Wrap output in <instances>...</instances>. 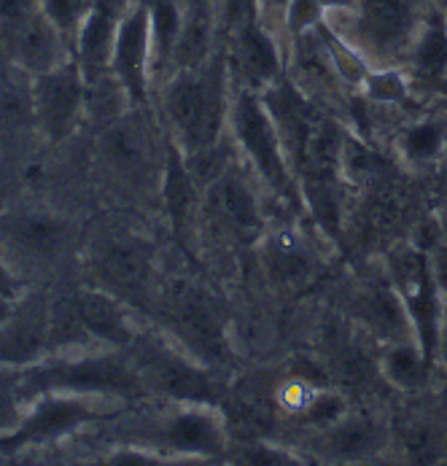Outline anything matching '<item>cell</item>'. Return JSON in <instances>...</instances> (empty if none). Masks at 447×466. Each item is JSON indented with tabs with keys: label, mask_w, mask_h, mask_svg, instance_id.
<instances>
[{
	"label": "cell",
	"mask_w": 447,
	"mask_h": 466,
	"mask_svg": "<svg viewBox=\"0 0 447 466\" xmlns=\"http://www.w3.org/2000/svg\"><path fill=\"white\" fill-rule=\"evenodd\" d=\"M165 108L189 154L216 146L227 114L221 66H213L205 73H178L168 84Z\"/></svg>",
	"instance_id": "6da1fadb"
},
{
	"label": "cell",
	"mask_w": 447,
	"mask_h": 466,
	"mask_svg": "<svg viewBox=\"0 0 447 466\" xmlns=\"http://www.w3.org/2000/svg\"><path fill=\"white\" fill-rule=\"evenodd\" d=\"M100 394V397H137L143 391L140 372L117 356H97L81 361H63L27 372L19 380L22 394Z\"/></svg>",
	"instance_id": "7a4b0ae2"
},
{
	"label": "cell",
	"mask_w": 447,
	"mask_h": 466,
	"mask_svg": "<svg viewBox=\"0 0 447 466\" xmlns=\"http://www.w3.org/2000/svg\"><path fill=\"white\" fill-rule=\"evenodd\" d=\"M388 280L399 291L415 342L429 361L440 353V334H442V313H440V283L429 257L418 248H399L388 257Z\"/></svg>",
	"instance_id": "3957f363"
},
{
	"label": "cell",
	"mask_w": 447,
	"mask_h": 466,
	"mask_svg": "<svg viewBox=\"0 0 447 466\" xmlns=\"http://www.w3.org/2000/svg\"><path fill=\"white\" fill-rule=\"evenodd\" d=\"M232 127L254 162L259 176L272 187V192L286 202L297 205L300 192L291 178L286 154H283V140H280V127L272 116V111L251 92H240L235 106H232Z\"/></svg>",
	"instance_id": "277c9868"
},
{
	"label": "cell",
	"mask_w": 447,
	"mask_h": 466,
	"mask_svg": "<svg viewBox=\"0 0 447 466\" xmlns=\"http://www.w3.org/2000/svg\"><path fill=\"white\" fill-rule=\"evenodd\" d=\"M165 316L170 329L194 356L208 361H227V316L216 294L197 283H176L168 289Z\"/></svg>",
	"instance_id": "5b68a950"
},
{
	"label": "cell",
	"mask_w": 447,
	"mask_h": 466,
	"mask_svg": "<svg viewBox=\"0 0 447 466\" xmlns=\"http://www.w3.org/2000/svg\"><path fill=\"white\" fill-rule=\"evenodd\" d=\"M151 246L135 235L108 238L92 259V272L103 291L127 305H143L151 286Z\"/></svg>",
	"instance_id": "8992f818"
},
{
	"label": "cell",
	"mask_w": 447,
	"mask_h": 466,
	"mask_svg": "<svg viewBox=\"0 0 447 466\" xmlns=\"http://www.w3.org/2000/svg\"><path fill=\"white\" fill-rule=\"evenodd\" d=\"M350 16L359 46L378 57L410 52L421 27L415 0H359Z\"/></svg>",
	"instance_id": "52a82bcc"
},
{
	"label": "cell",
	"mask_w": 447,
	"mask_h": 466,
	"mask_svg": "<svg viewBox=\"0 0 447 466\" xmlns=\"http://www.w3.org/2000/svg\"><path fill=\"white\" fill-rule=\"evenodd\" d=\"M86 78L78 63H63L33 78V111L36 122L52 140H63L78 122L84 108Z\"/></svg>",
	"instance_id": "ba28073f"
},
{
	"label": "cell",
	"mask_w": 447,
	"mask_h": 466,
	"mask_svg": "<svg viewBox=\"0 0 447 466\" xmlns=\"http://www.w3.org/2000/svg\"><path fill=\"white\" fill-rule=\"evenodd\" d=\"M44 397L46 400H41V404L11 434H0V453L14 456L22 448L60 440L97 418V412L89 404L76 397H55V394H44Z\"/></svg>",
	"instance_id": "9c48e42d"
},
{
	"label": "cell",
	"mask_w": 447,
	"mask_h": 466,
	"mask_svg": "<svg viewBox=\"0 0 447 466\" xmlns=\"http://www.w3.org/2000/svg\"><path fill=\"white\" fill-rule=\"evenodd\" d=\"M111 70L132 100H143L151 73V30L143 0H132L119 22Z\"/></svg>",
	"instance_id": "30bf717a"
},
{
	"label": "cell",
	"mask_w": 447,
	"mask_h": 466,
	"mask_svg": "<svg viewBox=\"0 0 447 466\" xmlns=\"http://www.w3.org/2000/svg\"><path fill=\"white\" fill-rule=\"evenodd\" d=\"M135 350H137V359H140L137 372H146L148 380L159 391H165V394H170L176 400L199 401L202 404L218 391L216 380L208 378V372L197 370L187 359H181L178 353H173V350H168L162 345H154V342L143 339V342L135 345Z\"/></svg>",
	"instance_id": "8fae6325"
},
{
	"label": "cell",
	"mask_w": 447,
	"mask_h": 466,
	"mask_svg": "<svg viewBox=\"0 0 447 466\" xmlns=\"http://www.w3.org/2000/svg\"><path fill=\"white\" fill-rule=\"evenodd\" d=\"M49 348V305L44 297L25 299L0 324V367L33 364Z\"/></svg>",
	"instance_id": "7c38bea8"
},
{
	"label": "cell",
	"mask_w": 447,
	"mask_h": 466,
	"mask_svg": "<svg viewBox=\"0 0 447 466\" xmlns=\"http://www.w3.org/2000/svg\"><path fill=\"white\" fill-rule=\"evenodd\" d=\"M125 8H127V0H95L81 27L76 30L73 35L76 63L81 67L84 78H95L97 73L111 67L114 44H117Z\"/></svg>",
	"instance_id": "4fadbf2b"
},
{
	"label": "cell",
	"mask_w": 447,
	"mask_h": 466,
	"mask_svg": "<svg viewBox=\"0 0 447 466\" xmlns=\"http://www.w3.org/2000/svg\"><path fill=\"white\" fill-rule=\"evenodd\" d=\"M0 238L19 257L49 262L63 254L67 227L65 221L46 213H14L0 221Z\"/></svg>",
	"instance_id": "5bb4252c"
},
{
	"label": "cell",
	"mask_w": 447,
	"mask_h": 466,
	"mask_svg": "<svg viewBox=\"0 0 447 466\" xmlns=\"http://www.w3.org/2000/svg\"><path fill=\"white\" fill-rule=\"evenodd\" d=\"M16 66L36 73H46L52 67L63 66L65 38L63 33L52 25V19L38 8L33 16H27L22 25L5 33Z\"/></svg>",
	"instance_id": "9a60e30c"
},
{
	"label": "cell",
	"mask_w": 447,
	"mask_h": 466,
	"mask_svg": "<svg viewBox=\"0 0 447 466\" xmlns=\"http://www.w3.org/2000/svg\"><path fill=\"white\" fill-rule=\"evenodd\" d=\"M165 440L176 453L184 456H216L224 448V426L216 412L194 401L168 420Z\"/></svg>",
	"instance_id": "2e32d148"
},
{
	"label": "cell",
	"mask_w": 447,
	"mask_h": 466,
	"mask_svg": "<svg viewBox=\"0 0 447 466\" xmlns=\"http://www.w3.org/2000/svg\"><path fill=\"white\" fill-rule=\"evenodd\" d=\"M73 302L84 332L117 348L132 345V327L125 316L122 299L108 291H78L73 294Z\"/></svg>",
	"instance_id": "e0dca14e"
},
{
	"label": "cell",
	"mask_w": 447,
	"mask_h": 466,
	"mask_svg": "<svg viewBox=\"0 0 447 466\" xmlns=\"http://www.w3.org/2000/svg\"><path fill=\"white\" fill-rule=\"evenodd\" d=\"M232 38H235V55L243 73L254 84H269L275 81L280 60H278V46L272 35L261 25V14L249 16L238 25H232Z\"/></svg>",
	"instance_id": "ac0fdd59"
},
{
	"label": "cell",
	"mask_w": 447,
	"mask_h": 466,
	"mask_svg": "<svg viewBox=\"0 0 447 466\" xmlns=\"http://www.w3.org/2000/svg\"><path fill=\"white\" fill-rule=\"evenodd\" d=\"M213 202H216V210L221 213V218L243 238L256 235L259 227H261V213H259V205H256L254 192L251 187L235 176V173H221L216 181H213Z\"/></svg>",
	"instance_id": "d6986e66"
},
{
	"label": "cell",
	"mask_w": 447,
	"mask_h": 466,
	"mask_svg": "<svg viewBox=\"0 0 447 466\" xmlns=\"http://www.w3.org/2000/svg\"><path fill=\"white\" fill-rule=\"evenodd\" d=\"M148 11V30H151V67L168 66L184 35V14L178 0H143Z\"/></svg>",
	"instance_id": "ffe728a7"
},
{
	"label": "cell",
	"mask_w": 447,
	"mask_h": 466,
	"mask_svg": "<svg viewBox=\"0 0 447 466\" xmlns=\"http://www.w3.org/2000/svg\"><path fill=\"white\" fill-rule=\"evenodd\" d=\"M361 316L375 332L391 337L393 342H404V334L412 332L407 308H404L399 291L391 286V280L385 286H375L372 291L364 294Z\"/></svg>",
	"instance_id": "44dd1931"
},
{
	"label": "cell",
	"mask_w": 447,
	"mask_h": 466,
	"mask_svg": "<svg viewBox=\"0 0 447 466\" xmlns=\"http://www.w3.org/2000/svg\"><path fill=\"white\" fill-rule=\"evenodd\" d=\"M410 63L418 76L440 78L447 70V19L442 11L429 14L410 46Z\"/></svg>",
	"instance_id": "7402d4cb"
},
{
	"label": "cell",
	"mask_w": 447,
	"mask_h": 466,
	"mask_svg": "<svg viewBox=\"0 0 447 466\" xmlns=\"http://www.w3.org/2000/svg\"><path fill=\"white\" fill-rule=\"evenodd\" d=\"M429 370H432V361L423 356V350L410 342H396L383 359V375L399 389L404 391H412V389H421L429 378Z\"/></svg>",
	"instance_id": "603a6c76"
},
{
	"label": "cell",
	"mask_w": 447,
	"mask_h": 466,
	"mask_svg": "<svg viewBox=\"0 0 447 466\" xmlns=\"http://www.w3.org/2000/svg\"><path fill=\"white\" fill-rule=\"evenodd\" d=\"M165 202H168V213L176 224V232L184 229L187 216L192 210L194 202V176L192 170L184 165V159L173 151L168 157V167H165Z\"/></svg>",
	"instance_id": "cb8c5ba5"
},
{
	"label": "cell",
	"mask_w": 447,
	"mask_h": 466,
	"mask_svg": "<svg viewBox=\"0 0 447 466\" xmlns=\"http://www.w3.org/2000/svg\"><path fill=\"white\" fill-rule=\"evenodd\" d=\"M381 445V434L375 423L353 418V420H337L334 431L329 437V448L337 459H367Z\"/></svg>",
	"instance_id": "d4e9b609"
},
{
	"label": "cell",
	"mask_w": 447,
	"mask_h": 466,
	"mask_svg": "<svg viewBox=\"0 0 447 466\" xmlns=\"http://www.w3.org/2000/svg\"><path fill=\"white\" fill-rule=\"evenodd\" d=\"M106 154L111 157L114 165H119L125 173L135 176L143 173L148 159H146V143L143 135L129 125H119L106 135Z\"/></svg>",
	"instance_id": "484cf974"
},
{
	"label": "cell",
	"mask_w": 447,
	"mask_h": 466,
	"mask_svg": "<svg viewBox=\"0 0 447 466\" xmlns=\"http://www.w3.org/2000/svg\"><path fill=\"white\" fill-rule=\"evenodd\" d=\"M33 111V89L25 92L14 78L0 76V127H25Z\"/></svg>",
	"instance_id": "4316f807"
},
{
	"label": "cell",
	"mask_w": 447,
	"mask_h": 466,
	"mask_svg": "<svg viewBox=\"0 0 447 466\" xmlns=\"http://www.w3.org/2000/svg\"><path fill=\"white\" fill-rule=\"evenodd\" d=\"M442 140H445V133L437 122H423V125H415L404 133L401 146L412 162H429L440 154Z\"/></svg>",
	"instance_id": "83f0119b"
},
{
	"label": "cell",
	"mask_w": 447,
	"mask_h": 466,
	"mask_svg": "<svg viewBox=\"0 0 447 466\" xmlns=\"http://www.w3.org/2000/svg\"><path fill=\"white\" fill-rule=\"evenodd\" d=\"M92 3L95 0H41V11L52 19V25L67 41H73V35L81 27L84 16L89 14Z\"/></svg>",
	"instance_id": "f1b7e54d"
},
{
	"label": "cell",
	"mask_w": 447,
	"mask_h": 466,
	"mask_svg": "<svg viewBox=\"0 0 447 466\" xmlns=\"http://www.w3.org/2000/svg\"><path fill=\"white\" fill-rule=\"evenodd\" d=\"M323 8H320L319 0H291L283 11V25L286 30L300 38L305 35L308 30H316L320 22H323Z\"/></svg>",
	"instance_id": "f546056e"
},
{
	"label": "cell",
	"mask_w": 447,
	"mask_h": 466,
	"mask_svg": "<svg viewBox=\"0 0 447 466\" xmlns=\"http://www.w3.org/2000/svg\"><path fill=\"white\" fill-rule=\"evenodd\" d=\"M19 426V380L0 375V434Z\"/></svg>",
	"instance_id": "4dcf8cb0"
},
{
	"label": "cell",
	"mask_w": 447,
	"mask_h": 466,
	"mask_svg": "<svg viewBox=\"0 0 447 466\" xmlns=\"http://www.w3.org/2000/svg\"><path fill=\"white\" fill-rule=\"evenodd\" d=\"M342 412H345V404L334 394L313 397L310 404H308V418L313 423H320V426H329V423L334 426L337 420H342Z\"/></svg>",
	"instance_id": "1f68e13d"
},
{
	"label": "cell",
	"mask_w": 447,
	"mask_h": 466,
	"mask_svg": "<svg viewBox=\"0 0 447 466\" xmlns=\"http://www.w3.org/2000/svg\"><path fill=\"white\" fill-rule=\"evenodd\" d=\"M38 8H41V0H0V27H3V33L22 25Z\"/></svg>",
	"instance_id": "d6a6232c"
},
{
	"label": "cell",
	"mask_w": 447,
	"mask_h": 466,
	"mask_svg": "<svg viewBox=\"0 0 447 466\" xmlns=\"http://www.w3.org/2000/svg\"><path fill=\"white\" fill-rule=\"evenodd\" d=\"M367 84H370V92H372L375 97H388V100H393L396 95H401V81H399L393 73L367 76Z\"/></svg>",
	"instance_id": "836d02e7"
},
{
	"label": "cell",
	"mask_w": 447,
	"mask_h": 466,
	"mask_svg": "<svg viewBox=\"0 0 447 466\" xmlns=\"http://www.w3.org/2000/svg\"><path fill=\"white\" fill-rule=\"evenodd\" d=\"M106 461H108V464H159L157 456H151V453H137V451H119V453H111Z\"/></svg>",
	"instance_id": "e575fe53"
},
{
	"label": "cell",
	"mask_w": 447,
	"mask_h": 466,
	"mask_svg": "<svg viewBox=\"0 0 447 466\" xmlns=\"http://www.w3.org/2000/svg\"><path fill=\"white\" fill-rule=\"evenodd\" d=\"M16 291H19V283H16V278L11 275V269L0 262V297L3 299H14L16 297Z\"/></svg>",
	"instance_id": "d590c367"
},
{
	"label": "cell",
	"mask_w": 447,
	"mask_h": 466,
	"mask_svg": "<svg viewBox=\"0 0 447 466\" xmlns=\"http://www.w3.org/2000/svg\"><path fill=\"white\" fill-rule=\"evenodd\" d=\"M323 11H342V14H353L359 0H319Z\"/></svg>",
	"instance_id": "8d00e7d4"
},
{
	"label": "cell",
	"mask_w": 447,
	"mask_h": 466,
	"mask_svg": "<svg viewBox=\"0 0 447 466\" xmlns=\"http://www.w3.org/2000/svg\"><path fill=\"white\" fill-rule=\"evenodd\" d=\"M256 3H259V14H280L283 16L286 5L291 0H256Z\"/></svg>",
	"instance_id": "74e56055"
},
{
	"label": "cell",
	"mask_w": 447,
	"mask_h": 466,
	"mask_svg": "<svg viewBox=\"0 0 447 466\" xmlns=\"http://www.w3.org/2000/svg\"><path fill=\"white\" fill-rule=\"evenodd\" d=\"M8 313H11V299H3V297H0V324L8 319Z\"/></svg>",
	"instance_id": "f35d334b"
},
{
	"label": "cell",
	"mask_w": 447,
	"mask_h": 466,
	"mask_svg": "<svg viewBox=\"0 0 447 466\" xmlns=\"http://www.w3.org/2000/svg\"><path fill=\"white\" fill-rule=\"evenodd\" d=\"M440 353L445 356L447 361V329H442V334H440Z\"/></svg>",
	"instance_id": "ab89813d"
}]
</instances>
